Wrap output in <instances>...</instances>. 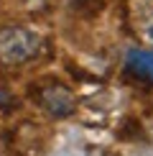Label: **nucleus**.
Masks as SVG:
<instances>
[{"mask_svg":"<svg viewBox=\"0 0 153 156\" xmlns=\"http://www.w3.org/2000/svg\"><path fill=\"white\" fill-rule=\"evenodd\" d=\"M38 51V36L28 28H5L0 31V62L21 64Z\"/></svg>","mask_w":153,"mask_h":156,"instance_id":"f257e3e1","label":"nucleus"},{"mask_svg":"<svg viewBox=\"0 0 153 156\" xmlns=\"http://www.w3.org/2000/svg\"><path fill=\"white\" fill-rule=\"evenodd\" d=\"M41 105L46 108L51 115L64 118V115H69L74 110V97H72V92H69L66 87L54 84V87H46L41 92Z\"/></svg>","mask_w":153,"mask_h":156,"instance_id":"f03ea898","label":"nucleus"},{"mask_svg":"<svg viewBox=\"0 0 153 156\" xmlns=\"http://www.w3.org/2000/svg\"><path fill=\"white\" fill-rule=\"evenodd\" d=\"M127 69L140 80L153 82V51L148 49H135L127 54Z\"/></svg>","mask_w":153,"mask_h":156,"instance_id":"7ed1b4c3","label":"nucleus"},{"mask_svg":"<svg viewBox=\"0 0 153 156\" xmlns=\"http://www.w3.org/2000/svg\"><path fill=\"white\" fill-rule=\"evenodd\" d=\"M135 26L143 38L153 41V0H140L135 5Z\"/></svg>","mask_w":153,"mask_h":156,"instance_id":"20e7f679","label":"nucleus"}]
</instances>
